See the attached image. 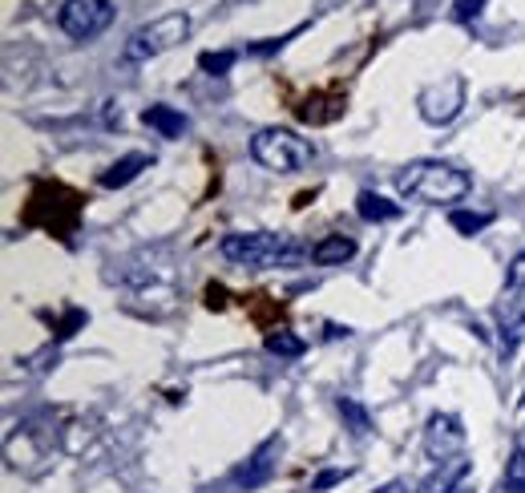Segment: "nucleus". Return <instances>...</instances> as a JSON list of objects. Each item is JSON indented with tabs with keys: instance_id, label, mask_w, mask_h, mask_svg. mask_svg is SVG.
I'll return each mask as SVG.
<instances>
[{
	"instance_id": "f257e3e1",
	"label": "nucleus",
	"mask_w": 525,
	"mask_h": 493,
	"mask_svg": "<svg viewBox=\"0 0 525 493\" xmlns=\"http://www.w3.org/2000/svg\"><path fill=\"white\" fill-rule=\"evenodd\" d=\"M469 174L449 166V162H408L400 174H396V190L404 199H416V203H429V207H441V203H461L469 194Z\"/></svg>"
},
{
	"instance_id": "f03ea898",
	"label": "nucleus",
	"mask_w": 525,
	"mask_h": 493,
	"mask_svg": "<svg viewBox=\"0 0 525 493\" xmlns=\"http://www.w3.org/2000/svg\"><path fill=\"white\" fill-rule=\"evenodd\" d=\"M223 259L243 263V267H295L303 259L299 243L291 235L275 231H243L223 239Z\"/></svg>"
},
{
	"instance_id": "7ed1b4c3",
	"label": "nucleus",
	"mask_w": 525,
	"mask_h": 493,
	"mask_svg": "<svg viewBox=\"0 0 525 493\" xmlns=\"http://www.w3.org/2000/svg\"><path fill=\"white\" fill-rule=\"evenodd\" d=\"M77 215H81V199L69 186H61V182H37L33 186L29 207H25L29 227H41V231H53L57 239H65L77 227Z\"/></svg>"
},
{
	"instance_id": "20e7f679",
	"label": "nucleus",
	"mask_w": 525,
	"mask_h": 493,
	"mask_svg": "<svg viewBox=\"0 0 525 493\" xmlns=\"http://www.w3.org/2000/svg\"><path fill=\"white\" fill-rule=\"evenodd\" d=\"M251 158H255L259 166L275 170V174H295V170H303V166L315 158V150H311L307 138L271 126V130H259V134L251 138Z\"/></svg>"
},
{
	"instance_id": "39448f33",
	"label": "nucleus",
	"mask_w": 525,
	"mask_h": 493,
	"mask_svg": "<svg viewBox=\"0 0 525 493\" xmlns=\"http://www.w3.org/2000/svg\"><path fill=\"white\" fill-rule=\"evenodd\" d=\"M190 37V17L186 13H166L150 25H142L138 33H130L126 49H122V61H150L174 45H182Z\"/></svg>"
},
{
	"instance_id": "423d86ee",
	"label": "nucleus",
	"mask_w": 525,
	"mask_h": 493,
	"mask_svg": "<svg viewBox=\"0 0 525 493\" xmlns=\"http://www.w3.org/2000/svg\"><path fill=\"white\" fill-rule=\"evenodd\" d=\"M114 21V5L110 0H65L57 25L73 37V41H93L97 33H105Z\"/></svg>"
},
{
	"instance_id": "0eeeda50",
	"label": "nucleus",
	"mask_w": 525,
	"mask_h": 493,
	"mask_svg": "<svg viewBox=\"0 0 525 493\" xmlns=\"http://www.w3.org/2000/svg\"><path fill=\"white\" fill-rule=\"evenodd\" d=\"M461 106H465V77L461 73H453V77H445V81H437L420 93V118L433 122V126L453 122L461 114Z\"/></svg>"
},
{
	"instance_id": "6e6552de",
	"label": "nucleus",
	"mask_w": 525,
	"mask_h": 493,
	"mask_svg": "<svg viewBox=\"0 0 525 493\" xmlns=\"http://www.w3.org/2000/svg\"><path fill=\"white\" fill-rule=\"evenodd\" d=\"M461 445H465V429H461V421L449 417V413H437V417L429 421V429H425V449H429V457L449 461V453H457Z\"/></svg>"
},
{
	"instance_id": "1a4fd4ad",
	"label": "nucleus",
	"mask_w": 525,
	"mask_h": 493,
	"mask_svg": "<svg viewBox=\"0 0 525 493\" xmlns=\"http://www.w3.org/2000/svg\"><path fill=\"white\" fill-rule=\"evenodd\" d=\"M344 102H348V97L340 89H324V93H311L307 102H299L295 114L303 122H311V126H324V122H336L344 114Z\"/></svg>"
},
{
	"instance_id": "9d476101",
	"label": "nucleus",
	"mask_w": 525,
	"mask_h": 493,
	"mask_svg": "<svg viewBox=\"0 0 525 493\" xmlns=\"http://www.w3.org/2000/svg\"><path fill=\"white\" fill-rule=\"evenodd\" d=\"M279 453H283V441H279V437L263 441V445H259V453H255V457L239 469V477H235V481H239L243 489H259V485L271 477V469H275V457H279Z\"/></svg>"
},
{
	"instance_id": "9b49d317",
	"label": "nucleus",
	"mask_w": 525,
	"mask_h": 493,
	"mask_svg": "<svg viewBox=\"0 0 525 493\" xmlns=\"http://www.w3.org/2000/svg\"><path fill=\"white\" fill-rule=\"evenodd\" d=\"M150 162H154L150 154H126V158H118V162H114L110 170H101V178H97V182H101L105 190L130 186V182H134V178H138V174H142V170H146Z\"/></svg>"
},
{
	"instance_id": "f8f14e48",
	"label": "nucleus",
	"mask_w": 525,
	"mask_h": 493,
	"mask_svg": "<svg viewBox=\"0 0 525 493\" xmlns=\"http://www.w3.org/2000/svg\"><path fill=\"white\" fill-rule=\"evenodd\" d=\"M311 263H320V267H332V263H348L352 255H356V239H348V235H328V239H320L311 251Z\"/></svg>"
},
{
	"instance_id": "ddd939ff",
	"label": "nucleus",
	"mask_w": 525,
	"mask_h": 493,
	"mask_svg": "<svg viewBox=\"0 0 525 493\" xmlns=\"http://www.w3.org/2000/svg\"><path fill=\"white\" fill-rule=\"evenodd\" d=\"M465 473H469V461H465V457H449V461H441V469H437L425 485H420L416 493H453Z\"/></svg>"
},
{
	"instance_id": "4468645a",
	"label": "nucleus",
	"mask_w": 525,
	"mask_h": 493,
	"mask_svg": "<svg viewBox=\"0 0 525 493\" xmlns=\"http://www.w3.org/2000/svg\"><path fill=\"white\" fill-rule=\"evenodd\" d=\"M142 122L150 126V130H158L162 138H182L186 134V114H178V110H170V106H150L146 114H142Z\"/></svg>"
},
{
	"instance_id": "2eb2a0df",
	"label": "nucleus",
	"mask_w": 525,
	"mask_h": 493,
	"mask_svg": "<svg viewBox=\"0 0 525 493\" xmlns=\"http://www.w3.org/2000/svg\"><path fill=\"white\" fill-rule=\"evenodd\" d=\"M356 203H360V219H368V223H392L400 215V207L388 203L384 194H376V190H364Z\"/></svg>"
},
{
	"instance_id": "dca6fc26",
	"label": "nucleus",
	"mask_w": 525,
	"mask_h": 493,
	"mask_svg": "<svg viewBox=\"0 0 525 493\" xmlns=\"http://www.w3.org/2000/svg\"><path fill=\"white\" fill-rule=\"evenodd\" d=\"M303 340L295 336V332H287V328H279V332H271L267 336V352L271 356H287V360H295V356H303Z\"/></svg>"
},
{
	"instance_id": "f3484780",
	"label": "nucleus",
	"mask_w": 525,
	"mask_h": 493,
	"mask_svg": "<svg viewBox=\"0 0 525 493\" xmlns=\"http://www.w3.org/2000/svg\"><path fill=\"white\" fill-rule=\"evenodd\" d=\"M501 485H505V493H525V449H513Z\"/></svg>"
},
{
	"instance_id": "a211bd4d",
	"label": "nucleus",
	"mask_w": 525,
	"mask_h": 493,
	"mask_svg": "<svg viewBox=\"0 0 525 493\" xmlns=\"http://www.w3.org/2000/svg\"><path fill=\"white\" fill-rule=\"evenodd\" d=\"M449 223L461 231V235H477V231H485L489 227V215H469V211H453L449 215Z\"/></svg>"
},
{
	"instance_id": "6ab92c4d",
	"label": "nucleus",
	"mask_w": 525,
	"mask_h": 493,
	"mask_svg": "<svg viewBox=\"0 0 525 493\" xmlns=\"http://www.w3.org/2000/svg\"><path fill=\"white\" fill-rule=\"evenodd\" d=\"M198 65H202L206 73H227V69L235 65V53H231V49H223V53H202Z\"/></svg>"
},
{
	"instance_id": "aec40b11",
	"label": "nucleus",
	"mask_w": 525,
	"mask_h": 493,
	"mask_svg": "<svg viewBox=\"0 0 525 493\" xmlns=\"http://www.w3.org/2000/svg\"><path fill=\"white\" fill-rule=\"evenodd\" d=\"M481 9H485V0H453V17H457V21H465V25H469V21H477V17H481Z\"/></svg>"
},
{
	"instance_id": "412c9836",
	"label": "nucleus",
	"mask_w": 525,
	"mask_h": 493,
	"mask_svg": "<svg viewBox=\"0 0 525 493\" xmlns=\"http://www.w3.org/2000/svg\"><path fill=\"white\" fill-rule=\"evenodd\" d=\"M340 409H344V413L356 421V433H364V429H368V417H364V409H356L352 401H340Z\"/></svg>"
},
{
	"instance_id": "4be33fe9",
	"label": "nucleus",
	"mask_w": 525,
	"mask_h": 493,
	"mask_svg": "<svg viewBox=\"0 0 525 493\" xmlns=\"http://www.w3.org/2000/svg\"><path fill=\"white\" fill-rule=\"evenodd\" d=\"M509 287H525V255L513 263V271H509Z\"/></svg>"
}]
</instances>
